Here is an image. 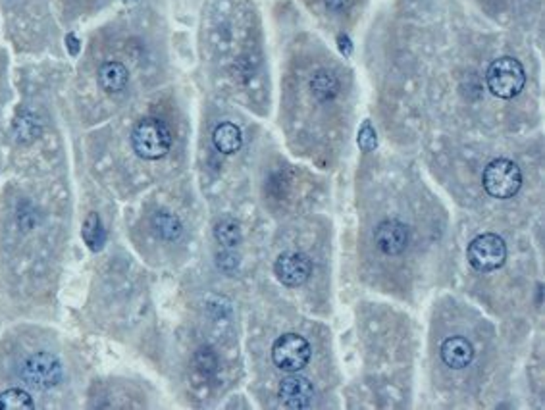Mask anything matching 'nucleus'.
<instances>
[{"label":"nucleus","instance_id":"obj_1","mask_svg":"<svg viewBox=\"0 0 545 410\" xmlns=\"http://www.w3.org/2000/svg\"><path fill=\"white\" fill-rule=\"evenodd\" d=\"M133 150L145 160H158L168 154L172 147L169 127L158 118H145L132 133Z\"/></svg>","mask_w":545,"mask_h":410},{"label":"nucleus","instance_id":"obj_2","mask_svg":"<svg viewBox=\"0 0 545 410\" xmlns=\"http://www.w3.org/2000/svg\"><path fill=\"white\" fill-rule=\"evenodd\" d=\"M486 81H488L489 91L497 99L508 101L522 93L526 85V74L517 58L501 57L493 60L488 68Z\"/></svg>","mask_w":545,"mask_h":410},{"label":"nucleus","instance_id":"obj_3","mask_svg":"<svg viewBox=\"0 0 545 410\" xmlns=\"http://www.w3.org/2000/svg\"><path fill=\"white\" fill-rule=\"evenodd\" d=\"M482 183L488 195L495 198H511L522 187V172L513 160L497 158L486 166Z\"/></svg>","mask_w":545,"mask_h":410},{"label":"nucleus","instance_id":"obj_4","mask_svg":"<svg viewBox=\"0 0 545 410\" xmlns=\"http://www.w3.org/2000/svg\"><path fill=\"white\" fill-rule=\"evenodd\" d=\"M470 266L478 271H493L507 260V245L495 234H482L469 245Z\"/></svg>","mask_w":545,"mask_h":410},{"label":"nucleus","instance_id":"obj_5","mask_svg":"<svg viewBox=\"0 0 545 410\" xmlns=\"http://www.w3.org/2000/svg\"><path fill=\"white\" fill-rule=\"evenodd\" d=\"M272 360L283 372H299L311 360V345L302 336L285 334L274 341Z\"/></svg>","mask_w":545,"mask_h":410},{"label":"nucleus","instance_id":"obj_6","mask_svg":"<svg viewBox=\"0 0 545 410\" xmlns=\"http://www.w3.org/2000/svg\"><path fill=\"white\" fill-rule=\"evenodd\" d=\"M21 380L35 389H50L62 380V366L54 354L35 353L29 356L19 370Z\"/></svg>","mask_w":545,"mask_h":410},{"label":"nucleus","instance_id":"obj_7","mask_svg":"<svg viewBox=\"0 0 545 410\" xmlns=\"http://www.w3.org/2000/svg\"><path fill=\"white\" fill-rule=\"evenodd\" d=\"M278 280L287 287H299L307 283L312 274V264L302 252H283L274 264Z\"/></svg>","mask_w":545,"mask_h":410},{"label":"nucleus","instance_id":"obj_8","mask_svg":"<svg viewBox=\"0 0 545 410\" xmlns=\"http://www.w3.org/2000/svg\"><path fill=\"white\" fill-rule=\"evenodd\" d=\"M374 243L384 254L397 256L404 252L409 245V229L399 220H386L378 224L376 232H374Z\"/></svg>","mask_w":545,"mask_h":410},{"label":"nucleus","instance_id":"obj_9","mask_svg":"<svg viewBox=\"0 0 545 410\" xmlns=\"http://www.w3.org/2000/svg\"><path fill=\"white\" fill-rule=\"evenodd\" d=\"M280 397L289 409H307L311 407L312 399H314V387L302 376H289L282 380Z\"/></svg>","mask_w":545,"mask_h":410},{"label":"nucleus","instance_id":"obj_10","mask_svg":"<svg viewBox=\"0 0 545 410\" xmlns=\"http://www.w3.org/2000/svg\"><path fill=\"white\" fill-rule=\"evenodd\" d=\"M442 358L443 362L447 364L453 370H461L466 368L472 358H474V347L470 345L469 339L461 336L449 337L445 339L442 345Z\"/></svg>","mask_w":545,"mask_h":410},{"label":"nucleus","instance_id":"obj_11","mask_svg":"<svg viewBox=\"0 0 545 410\" xmlns=\"http://www.w3.org/2000/svg\"><path fill=\"white\" fill-rule=\"evenodd\" d=\"M130 81L127 68L120 62H106L99 68V85L106 93H120Z\"/></svg>","mask_w":545,"mask_h":410},{"label":"nucleus","instance_id":"obj_12","mask_svg":"<svg viewBox=\"0 0 545 410\" xmlns=\"http://www.w3.org/2000/svg\"><path fill=\"white\" fill-rule=\"evenodd\" d=\"M212 143H214L216 150H220L222 154H234V152L241 149L243 135H241V130L235 123L224 121L212 133Z\"/></svg>","mask_w":545,"mask_h":410},{"label":"nucleus","instance_id":"obj_13","mask_svg":"<svg viewBox=\"0 0 545 410\" xmlns=\"http://www.w3.org/2000/svg\"><path fill=\"white\" fill-rule=\"evenodd\" d=\"M311 91L320 103H328L331 99H336V94L339 91L338 77L331 72H328V70H318L316 74L312 75Z\"/></svg>","mask_w":545,"mask_h":410},{"label":"nucleus","instance_id":"obj_14","mask_svg":"<svg viewBox=\"0 0 545 410\" xmlns=\"http://www.w3.org/2000/svg\"><path fill=\"white\" fill-rule=\"evenodd\" d=\"M152 224H154L156 234L162 239H166V241H174V239H178L181 235L179 220L174 214H169V212H156L154 218H152Z\"/></svg>","mask_w":545,"mask_h":410},{"label":"nucleus","instance_id":"obj_15","mask_svg":"<svg viewBox=\"0 0 545 410\" xmlns=\"http://www.w3.org/2000/svg\"><path fill=\"white\" fill-rule=\"evenodd\" d=\"M83 237L87 247L91 251H101L104 247V243H106V232H104L103 224H101V220H99L96 214H91L85 220Z\"/></svg>","mask_w":545,"mask_h":410},{"label":"nucleus","instance_id":"obj_16","mask_svg":"<svg viewBox=\"0 0 545 410\" xmlns=\"http://www.w3.org/2000/svg\"><path fill=\"white\" fill-rule=\"evenodd\" d=\"M214 235H216L218 243H222L224 247H235L241 243V227L232 218L220 220L214 227Z\"/></svg>","mask_w":545,"mask_h":410},{"label":"nucleus","instance_id":"obj_17","mask_svg":"<svg viewBox=\"0 0 545 410\" xmlns=\"http://www.w3.org/2000/svg\"><path fill=\"white\" fill-rule=\"evenodd\" d=\"M35 409V402L21 389H8L0 395V410H28Z\"/></svg>","mask_w":545,"mask_h":410},{"label":"nucleus","instance_id":"obj_18","mask_svg":"<svg viewBox=\"0 0 545 410\" xmlns=\"http://www.w3.org/2000/svg\"><path fill=\"white\" fill-rule=\"evenodd\" d=\"M358 147L362 152H372V150L378 147V135L374 125L370 121H364L362 127L358 130V137H357Z\"/></svg>","mask_w":545,"mask_h":410},{"label":"nucleus","instance_id":"obj_19","mask_svg":"<svg viewBox=\"0 0 545 410\" xmlns=\"http://www.w3.org/2000/svg\"><path fill=\"white\" fill-rule=\"evenodd\" d=\"M195 360H197L198 370H200L203 373L210 376V373L216 372L218 358H216V354L212 353L210 349H200V351L197 353V356H195Z\"/></svg>","mask_w":545,"mask_h":410},{"label":"nucleus","instance_id":"obj_20","mask_svg":"<svg viewBox=\"0 0 545 410\" xmlns=\"http://www.w3.org/2000/svg\"><path fill=\"white\" fill-rule=\"evenodd\" d=\"M68 45H70V52H72V54H76L79 43H77V39L74 37V35H68Z\"/></svg>","mask_w":545,"mask_h":410}]
</instances>
